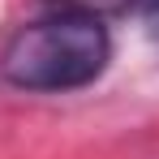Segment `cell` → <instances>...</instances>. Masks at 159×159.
Here are the masks:
<instances>
[{
  "mask_svg": "<svg viewBox=\"0 0 159 159\" xmlns=\"http://www.w3.org/2000/svg\"><path fill=\"white\" fill-rule=\"evenodd\" d=\"M112 60V39L99 17L52 13L22 26L0 56V78L17 90H78Z\"/></svg>",
  "mask_w": 159,
  "mask_h": 159,
  "instance_id": "1",
  "label": "cell"
},
{
  "mask_svg": "<svg viewBox=\"0 0 159 159\" xmlns=\"http://www.w3.org/2000/svg\"><path fill=\"white\" fill-rule=\"evenodd\" d=\"M52 4L56 13H86V17H116V13H129L138 0H43Z\"/></svg>",
  "mask_w": 159,
  "mask_h": 159,
  "instance_id": "2",
  "label": "cell"
},
{
  "mask_svg": "<svg viewBox=\"0 0 159 159\" xmlns=\"http://www.w3.org/2000/svg\"><path fill=\"white\" fill-rule=\"evenodd\" d=\"M142 4V22H146V34L159 43V0H138Z\"/></svg>",
  "mask_w": 159,
  "mask_h": 159,
  "instance_id": "3",
  "label": "cell"
}]
</instances>
